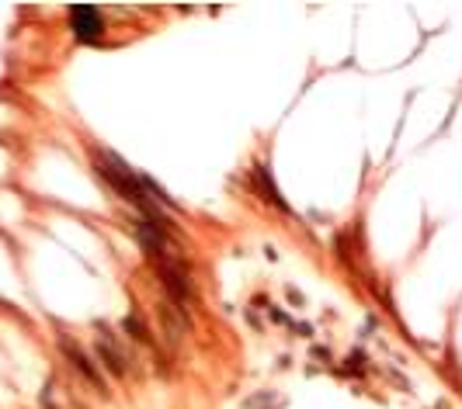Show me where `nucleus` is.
Segmentation results:
<instances>
[{
    "instance_id": "f257e3e1",
    "label": "nucleus",
    "mask_w": 462,
    "mask_h": 409,
    "mask_svg": "<svg viewBox=\"0 0 462 409\" xmlns=\"http://www.w3.org/2000/svg\"><path fill=\"white\" fill-rule=\"evenodd\" d=\"M156 274H160V284L167 288V295L181 305V312H184V305L195 298V284H191V277L184 274L181 264H174V260H167V257H156Z\"/></svg>"
},
{
    "instance_id": "f03ea898",
    "label": "nucleus",
    "mask_w": 462,
    "mask_h": 409,
    "mask_svg": "<svg viewBox=\"0 0 462 409\" xmlns=\"http://www.w3.org/2000/svg\"><path fill=\"white\" fill-rule=\"evenodd\" d=\"M66 17H70V31H73V38L77 42H101V35H104V14L97 10V7H70L66 10Z\"/></svg>"
},
{
    "instance_id": "7ed1b4c3",
    "label": "nucleus",
    "mask_w": 462,
    "mask_h": 409,
    "mask_svg": "<svg viewBox=\"0 0 462 409\" xmlns=\"http://www.w3.org/2000/svg\"><path fill=\"white\" fill-rule=\"evenodd\" d=\"M132 229H136V236H139L143 250H146V253H156V257H163V253H167V246L174 243L167 229H160V225L146 222V218H136V222H132Z\"/></svg>"
},
{
    "instance_id": "20e7f679",
    "label": "nucleus",
    "mask_w": 462,
    "mask_h": 409,
    "mask_svg": "<svg viewBox=\"0 0 462 409\" xmlns=\"http://www.w3.org/2000/svg\"><path fill=\"white\" fill-rule=\"evenodd\" d=\"M59 347H63V354H66V361H70V364L77 368V371L83 375V378H87V382H90V385H101V389H104V382H101V375H97V368L90 364V357H87V354L80 350L77 343H70V337H59Z\"/></svg>"
},
{
    "instance_id": "39448f33",
    "label": "nucleus",
    "mask_w": 462,
    "mask_h": 409,
    "mask_svg": "<svg viewBox=\"0 0 462 409\" xmlns=\"http://www.w3.org/2000/svg\"><path fill=\"white\" fill-rule=\"evenodd\" d=\"M97 361H104V368H108L115 378L125 375V357H122V350L115 347V340H111L108 330H101V337H97Z\"/></svg>"
},
{
    "instance_id": "423d86ee",
    "label": "nucleus",
    "mask_w": 462,
    "mask_h": 409,
    "mask_svg": "<svg viewBox=\"0 0 462 409\" xmlns=\"http://www.w3.org/2000/svg\"><path fill=\"white\" fill-rule=\"evenodd\" d=\"M254 181H257L261 198H268V202L275 204V208H282V211H292V208H289V202L278 195V188H275V181H271V174H268V167H264V163H257V167H254Z\"/></svg>"
},
{
    "instance_id": "0eeeda50",
    "label": "nucleus",
    "mask_w": 462,
    "mask_h": 409,
    "mask_svg": "<svg viewBox=\"0 0 462 409\" xmlns=\"http://www.w3.org/2000/svg\"><path fill=\"white\" fill-rule=\"evenodd\" d=\"M160 316H163V330H167L170 343H177L181 337H184V330H188V319H184V312L177 316V312H174V302H160Z\"/></svg>"
},
{
    "instance_id": "6e6552de",
    "label": "nucleus",
    "mask_w": 462,
    "mask_h": 409,
    "mask_svg": "<svg viewBox=\"0 0 462 409\" xmlns=\"http://www.w3.org/2000/svg\"><path fill=\"white\" fill-rule=\"evenodd\" d=\"M122 330H125L136 343H150V330H146V323L139 319V312H129V316L122 319Z\"/></svg>"
},
{
    "instance_id": "1a4fd4ad",
    "label": "nucleus",
    "mask_w": 462,
    "mask_h": 409,
    "mask_svg": "<svg viewBox=\"0 0 462 409\" xmlns=\"http://www.w3.org/2000/svg\"><path fill=\"white\" fill-rule=\"evenodd\" d=\"M296 333H299V337H309L313 330H309V323H299V326H296Z\"/></svg>"
}]
</instances>
